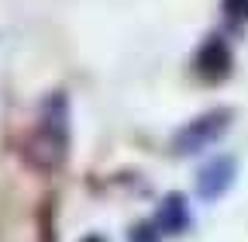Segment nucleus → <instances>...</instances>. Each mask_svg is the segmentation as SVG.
<instances>
[{"instance_id": "20e7f679", "label": "nucleus", "mask_w": 248, "mask_h": 242, "mask_svg": "<svg viewBox=\"0 0 248 242\" xmlns=\"http://www.w3.org/2000/svg\"><path fill=\"white\" fill-rule=\"evenodd\" d=\"M228 66H231V55H228V49H224V42H217V38H210L203 49H200V55H197V69L203 73V76H224L228 73Z\"/></svg>"}, {"instance_id": "f03ea898", "label": "nucleus", "mask_w": 248, "mask_h": 242, "mask_svg": "<svg viewBox=\"0 0 248 242\" xmlns=\"http://www.w3.org/2000/svg\"><path fill=\"white\" fill-rule=\"evenodd\" d=\"M234 173H238V166H234L231 156H217V159H210V163L200 170V176H197L200 197H203V201H217V197H221V194L234 184Z\"/></svg>"}, {"instance_id": "39448f33", "label": "nucleus", "mask_w": 248, "mask_h": 242, "mask_svg": "<svg viewBox=\"0 0 248 242\" xmlns=\"http://www.w3.org/2000/svg\"><path fill=\"white\" fill-rule=\"evenodd\" d=\"M135 242H155L152 239V228H135Z\"/></svg>"}, {"instance_id": "f257e3e1", "label": "nucleus", "mask_w": 248, "mask_h": 242, "mask_svg": "<svg viewBox=\"0 0 248 242\" xmlns=\"http://www.w3.org/2000/svg\"><path fill=\"white\" fill-rule=\"evenodd\" d=\"M228 121H231L228 111H210V114L197 118L193 125H186V128L179 132L176 149H179V153H200L203 145H210L214 138H221V132H224Z\"/></svg>"}, {"instance_id": "7ed1b4c3", "label": "nucleus", "mask_w": 248, "mask_h": 242, "mask_svg": "<svg viewBox=\"0 0 248 242\" xmlns=\"http://www.w3.org/2000/svg\"><path fill=\"white\" fill-rule=\"evenodd\" d=\"M159 232H169V235H176V232H183L186 225H190V211H186V201L179 197V194H169L166 201H162V207H159Z\"/></svg>"}, {"instance_id": "423d86ee", "label": "nucleus", "mask_w": 248, "mask_h": 242, "mask_svg": "<svg viewBox=\"0 0 248 242\" xmlns=\"http://www.w3.org/2000/svg\"><path fill=\"white\" fill-rule=\"evenodd\" d=\"M86 242H104V239H97V235H93V239H86Z\"/></svg>"}]
</instances>
